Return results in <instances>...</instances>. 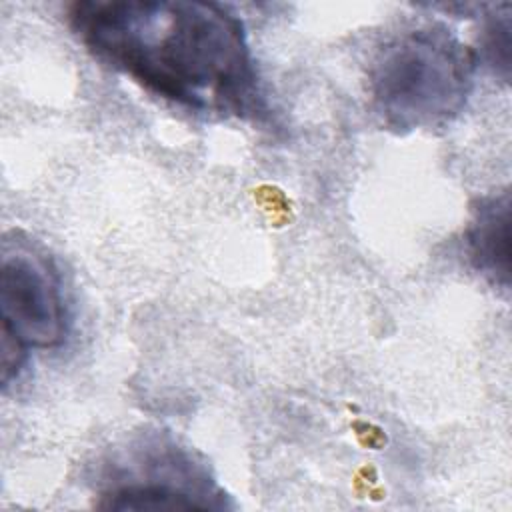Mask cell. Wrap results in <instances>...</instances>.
Listing matches in <instances>:
<instances>
[{
  "label": "cell",
  "mask_w": 512,
  "mask_h": 512,
  "mask_svg": "<svg viewBox=\"0 0 512 512\" xmlns=\"http://www.w3.org/2000/svg\"><path fill=\"white\" fill-rule=\"evenodd\" d=\"M70 24L104 64L146 90L198 112L258 110V80L244 24L214 2L86 0Z\"/></svg>",
  "instance_id": "cell-1"
},
{
  "label": "cell",
  "mask_w": 512,
  "mask_h": 512,
  "mask_svg": "<svg viewBox=\"0 0 512 512\" xmlns=\"http://www.w3.org/2000/svg\"><path fill=\"white\" fill-rule=\"evenodd\" d=\"M476 54L444 26L390 38L370 68V96L384 126L398 134L454 120L472 92Z\"/></svg>",
  "instance_id": "cell-2"
},
{
  "label": "cell",
  "mask_w": 512,
  "mask_h": 512,
  "mask_svg": "<svg viewBox=\"0 0 512 512\" xmlns=\"http://www.w3.org/2000/svg\"><path fill=\"white\" fill-rule=\"evenodd\" d=\"M2 330L26 348H52L64 340L66 312L60 282L46 260L28 246L4 248L0 264Z\"/></svg>",
  "instance_id": "cell-3"
},
{
  "label": "cell",
  "mask_w": 512,
  "mask_h": 512,
  "mask_svg": "<svg viewBox=\"0 0 512 512\" xmlns=\"http://www.w3.org/2000/svg\"><path fill=\"white\" fill-rule=\"evenodd\" d=\"M146 466L144 478L110 488L100 506L112 510H194L222 508V492L184 454L164 456Z\"/></svg>",
  "instance_id": "cell-4"
},
{
  "label": "cell",
  "mask_w": 512,
  "mask_h": 512,
  "mask_svg": "<svg viewBox=\"0 0 512 512\" xmlns=\"http://www.w3.org/2000/svg\"><path fill=\"white\" fill-rule=\"evenodd\" d=\"M466 250L484 276L504 288L510 282V192L478 202L466 230Z\"/></svg>",
  "instance_id": "cell-5"
},
{
  "label": "cell",
  "mask_w": 512,
  "mask_h": 512,
  "mask_svg": "<svg viewBox=\"0 0 512 512\" xmlns=\"http://www.w3.org/2000/svg\"><path fill=\"white\" fill-rule=\"evenodd\" d=\"M26 356V346L12 336L8 330H2L0 340V378L2 386H8V382L18 374L22 362Z\"/></svg>",
  "instance_id": "cell-6"
}]
</instances>
